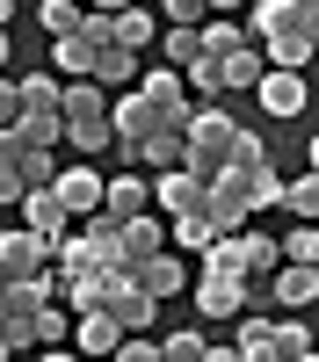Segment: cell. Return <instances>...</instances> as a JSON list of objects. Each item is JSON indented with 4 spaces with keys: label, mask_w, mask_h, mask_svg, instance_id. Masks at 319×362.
I'll return each instance as SVG.
<instances>
[{
    "label": "cell",
    "mask_w": 319,
    "mask_h": 362,
    "mask_svg": "<svg viewBox=\"0 0 319 362\" xmlns=\"http://www.w3.org/2000/svg\"><path fill=\"white\" fill-rule=\"evenodd\" d=\"M22 153H29V138H22L15 124H0V160H22Z\"/></svg>",
    "instance_id": "46"
},
{
    "label": "cell",
    "mask_w": 319,
    "mask_h": 362,
    "mask_svg": "<svg viewBox=\"0 0 319 362\" xmlns=\"http://www.w3.org/2000/svg\"><path fill=\"white\" fill-rule=\"evenodd\" d=\"M15 218H22L29 232H44V239H51V254H58V239H66V232L80 225V218H73V203L58 196V189H29V196H22V210H15Z\"/></svg>",
    "instance_id": "6"
},
{
    "label": "cell",
    "mask_w": 319,
    "mask_h": 362,
    "mask_svg": "<svg viewBox=\"0 0 319 362\" xmlns=\"http://www.w3.org/2000/svg\"><path fill=\"white\" fill-rule=\"evenodd\" d=\"M58 102H66L58 73H22V109H58Z\"/></svg>",
    "instance_id": "33"
},
{
    "label": "cell",
    "mask_w": 319,
    "mask_h": 362,
    "mask_svg": "<svg viewBox=\"0 0 319 362\" xmlns=\"http://www.w3.org/2000/svg\"><path fill=\"white\" fill-rule=\"evenodd\" d=\"M218 232H232V225L218 218L211 203H203V210H182V218H167V239H174V247H182V254H203V247H211Z\"/></svg>",
    "instance_id": "13"
},
{
    "label": "cell",
    "mask_w": 319,
    "mask_h": 362,
    "mask_svg": "<svg viewBox=\"0 0 319 362\" xmlns=\"http://www.w3.org/2000/svg\"><path fill=\"white\" fill-rule=\"evenodd\" d=\"M298 8H319V0H298Z\"/></svg>",
    "instance_id": "54"
},
{
    "label": "cell",
    "mask_w": 319,
    "mask_h": 362,
    "mask_svg": "<svg viewBox=\"0 0 319 362\" xmlns=\"http://www.w3.org/2000/svg\"><path fill=\"white\" fill-rule=\"evenodd\" d=\"M15 116H22V80L0 73V124H15Z\"/></svg>",
    "instance_id": "45"
},
{
    "label": "cell",
    "mask_w": 319,
    "mask_h": 362,
    "mask_svg": "<svg viewBox=\"0 0 319 362\" xmlns=\"http://www.w3.org/2000/svg\"><path fill=\"white\" fill-rule=\"evenodd\" d=\"M8 355H22V348H15V341H8V334H0V362H8Z\"/></svg>",
    "instance_id": "53"
},
{
    "label": "cell",
    "mask_w": 319,
    "mask_h": 362,
    "mask_svg": "<svg viewBox=\"0 0 319 362\" xmlns=\"http://www.w3.org/2000/svg\"><path fill=\"white\" fill-rule=\"evenodd\" d=\"M116 247H124V268L145 261V254H160V247H174V239H167V218H160V210H138V218H124Z\"/></svg>",
    "instance_id": "10"
},
{
    "label": "cell",
    "mask_w": 319,
    "mask_h": 362,
    "mask_svg": "<svg viewBox=\"0 0 319 362\" xmlns=\"http://www.w3.org/2000/svg\"><path fill=\"white\" fill-rule=\"evenodd\" d=\"M138 87H145L160 109H182V102H189V73H182V66H167V58H160V66H145Z\"/></svg>",
    "instance_id": "19"
},
{
    "label": "cell",
    "mask_w": 319,
    "mask_h": 362,
    "mask_svg": "<svg viewBox=\"0 0 319 362\" xmlns=\"http://www.w3.org/2000/svg\"><path fill=\"white\" fill-rule=\"evenodd\" d=\"M37 268H51V239H44V232H29L22 218H15V225H0V276L22 283V276H37Z\"/></svg>",
    "instance_id": "3"
},
{
    "label": "cell",
    "mask_w": 319,
    "mask_h": 362,
    "mask_svg": "<svg viewBox=\"0 0 319 362\" xmlns=\"http://www.w3.org/2000/svg\"><path fill=\"white\" fill-rule=\"evenodd\" d=\"M276 362H312V334H305V319H283V326H276Z\"/></svg>",
    "instance_id": "37"
},
{
    "label": "cell",
    "mask_w": 319,
    "mask_h": 362,
    "mask_svg": "<svg viewBox=\"0 0 319 362\" xmlns=\"http://www.w3.org/2000/svg\"><path fill=\"white\" fill-rule=\"evenodd\" d=\"M116 44H131V51H153V44H160V22H153V15H145L138 0H131V8L116 15Z\"/></svg>",
    "instance_id": "28"
},
{
    "label": "cell",
    "mask_w": 319,
    "mask_h": 362,
    "mask_svg": "<svg viewBox=\"0 0 319 362\" xmlns=\"http://www.w3.org/2000/svg\"><path fill=\"white\" fill-rule=\"evenodd\" d=\"M276 268H283V239L247 232V276H276Z\"/></svg>",
    "instance_id": "34"
},
{
    "label": "cell",
    "mask_w": 319,
    "mask_h": 362,
    "mask_svg": "<svg viewBox=\"0 0 319 362\" xmlns=\"http://www.w3.org/2000/svg\"><path fill=\"white\" fill-rule=\"evenodd\" d=\"M261 160H269V145H261V131H247V124H240V138H232V160H225V167H240V174H254Z\"/></svg>",
    "instance_id": "40"
},
{
    "label": "cell",
    "mask_w": 319,
    "mask_h": 362,
    "mask_svg": "<svg viewBox=\"0 0 319 362\" xmlns=\"http://www.w3.org/2000/svg\"><path fill=\"white\" fill-rule=\"evenodd\" d=\"M109 116H116V145H138V138H153L167 124V109L145 95V87H116L109 95Z\"/></svg>",
    "instance_id": "4"
},
{
    "label": "cell",
    "mask_w": 319,
    "mask_h": 362,
    "mask_svg": "<svg viewBox=\"0 0 319 362\" xmlns=\"http://www.w3.org/2000/svg\"><path fill=\"white\" fill-rule=\"evenodd\" d=\"M116 326H124V334H145V326H153V312H160V297L153 290H145L138 276H116L109 283V305H102Z\"/></svg>",
    "instance_id": "7"
},
{
    "label": "cell",
    "mask_w": 319,
    "mask_h": 362,
    "mask_svg": "<svg viewBox=\"0 0 319 362\" xmlns=\"http://www.w3.org/2000/svg\"><path fill=\"white\" fill-rule=\"evenodd\" d=\"M189 297H196L203 319H240L247 312V276H218V268H203V276L189 283Z\"/></svg>",
    "instance_id": "5"
},
{
    "label": "cell",
    "mask_w": 319,
    "mask_h": 362,
    "mask_svg": "<svg viewBox=\"0 0 319 362\" xmlns=\"http://www.w3.org/2000/svg\"><path fill=\"white\" fill-rule=\"evenodd\" d=\"M80 15H87V0H37V22L51 29V37H66V29H80Z\"/></svg>",
    "instance_id": "35"
},
{
    "label": "cell",
    "mask_w": 319,
    "mask_h": 362,
    "mask_svg": "<svg viewBox=\"0 0 319 362\" xmlns=\"http://www.w3.org/2000/svg\"><path fill=\"white\" fill-rule=\"evenodd\" d=\"M22 196H29V174H22V160H0V210H22Z\"/></svg>",
    "instance_id": "41"
},
{
    "label": "cell",
    "mask_w": 319,
    "mask_h": 362,
    "mask_svg": "<svg viewBox=\"0 0 319 362\" xmlns=\"http://www.w3.org/2000/svg\"><path fill=\"white\" fill-rule=\"evenodd\" d=\"M66 145H73V160H95L116 145V116H73L66 124Z\"/></svg>",
    "instance_id": "17"
},
{
    "label": "cell",
    "mask_w": 319,
    "mask_h": 362,
    "mask_svg": "<svg viewBox=\"0 0 319 362\" xmlns=\"http://www.w3.org/2000/svg\"><path fill=\"white\" fill-rule=\"evenodd\" d=\"M51 66H58V73H66V80H87V73H95V66H102V51H95V44H87V37H80V29H66V37H51Z\"/></svg>",
    "instance_id": "16"
},
{
    "label": "cell",
    "mask_w": 319,
    "mask_h": 362,
    "mask_svg": "<svg viewBox=\"0 0 319 362\" xmlns=\"http://www.w3.org/2000/svg\"><path fill=\"white\" fill-rule=\"evenodd\" d=\"M203 348H211V341H203L196 326H174V334H160V355H167V362H203Z\"/></svg>",
    "instance_id": "39"
},
{
    "label": "cell",
    "mask_w": 319,
    "mask_h": 362,
    "mask_svg": "<svg viewBox=\"0 0 319 362\" xmlns=\"http://www.w3.org/2000/svg\"><path fill=\"white\" fill-rule=\"evenodd\" d=\"M8 58H15V29H0V73H8Z\"/></svg>",
    "instance_id": "48"
},
{
    "label": "cell",
    "mask_w": 319,
    "mask_h": 362,
    "mask_svg": "<svg viewBox=\"0 0 319 362\" xmlns=\"http://www.w3.org/2000/svg\"><path fill=\"white\" fill-rule=\"evenodd\" d=\"M102 210H116V218H138V210H153V181H138V174H116Z\"/></svg>",
    "instance_id": "24"
},
{
    "label": "cell",
    "mask_w": 319,
    "mask_h": 362,
    "mask_svg": "<svg viewBox=\"0 0 319 362\" xmlns=\"http://www.w3.org/2000/svg\"><path fill=\"white\" fill-rule=\"evenodd\" d=\"M283 29H298V8H290V0H247V37L254 44L283 37Z\"/></svg>",
    "instance_id": "18"
},
{
    "label": "cell",
    "mask_w": 319,
    "mask_h": 362,
    "mask_svg": "<svg viewBox=\"0 0 319 362\" xmlns=\"http://www.w3.org/2000/svg\"><path fill=\"white\" fill-rule=\"evenodd\" d=\"M58 196L73 203V218H95V210L109 203V181L87 167V160H66V174H58Z\"/></svg>",
    "instance_id": "9"
},
{
    "label": "cell",
    "mask_w": 319,
    "mask_h": 362,
    "mask_svg": "<svg viewBox=\"0 0 319 362\" xmlns=\"http://www.w3.org/2000/svg\"><path fill=\"white\" fill-rule=\"evenodd\" d=\"M203 268H218V276H247V232H218L211 247H203Z\"/></svg>",
    "instance_id": "25"
},
{
    "label": "cell",
    "mask_w": 319,
    "mask_h": 362,
    "mask_svg": "<svg viewBox=\"0 0 319 362\" xmlns=\"http://www.w3.org/2000/svg\"><path fill=\"white\" fill-rule=\"evenodd\" d=\"M290 8H298V0H290ZM298 37L319 51V8H298Z\"/></svg>",
    "instance_id": "47"
},
{
    "label": "cell",
    "mask_w": 319,
    "mask_h": 362,
    "mask_svg": "<svg viewBox=\"0 0 319 362\" xmlns=\"http://www.w3.org/2000/svg\"><path fill=\"white\" fill-rule=\"evenodd\" d=\"M66 334H73V319L58 312V305H44V312H37V341H66Z\"/></svg>",
    "instance_id": "44"
},
{
    "label": "cell",
    "mask_w": 319,
    "mask_h": 362,
    "mask_svg": "<svg viewBox=\"0 0 319 362\" xmlns=\"http://www.w3.org/2000/svg\"><path fill=\"white\" fill-rule=\"evenodd\" d=\"M232 138H240L232 109L203 102V109H196V124H189V167H196V174H218V167L232 160Z\"/></svg>",
    "instance_id": "1"
},
{
    "label": "cell",
    "mask_w": 319,
    "mask_h": 362,
    "mask_svg": "<svg viewBox=\"0 0 319 362\" xmlns=\"http://www.w3.org/2000/svg\"><path fill=\"white\" fill-rule=\"evenodd\" d=\"M203 203H211V174H196L189 160L153 174V210L160 218H182V210H203Z\"/></svg>",
    "instance_id": "2"
},
{
    "label": "cell",
    "mask_w": 319,
    "mask_h": 362,
    "mask_svg": "<svg viewBox=\"0 0 319 362\" xmlns=\"http://www.w3.org/2000/svg\"><path fill=\"white\" fill-rule=\"evenodd\" d=\"M261 51H269V66H290V73H305V66H312V44L298 37V29H283V37H269Z\"/></svg>",
    "instance_id": "32"
},
{
    "label": "cell",
    "mask_w": 319,
    "mask_h": 362,
    "mask_svg": "<svg viewBox=\"0 0 319 362\" xmlns=\"http://www.w3.org/2000/svg\"><path fill=\"white\" fill-rule=\"evenodd\" d=\"M240 44H254V37H247V22H232V15H211V22H203V51H211V58L240 51Z\"/></svg>",
    "instance_id": "30"
},
{
    "label": "cell",
    "mask_w": 319,
    "mask_h": 362,
    "mask_svg": "<svg viewBox=\"0 0 319 362\" xmlns=\"http://www.w3.org/2000/svg\"><path fill=\"white\" fill-rule=\"evenodd\" d=\"M182 73H189V95H196V102H218V95H225V58L196 51V58H189Z\"/></svg>",
    "instance_id": "26"
},
{
    "label": "cell",
    "mask_w": 319,
    "mask_h": 362,
    "mask_svg": "<svg viewBox=\"0 0 319 362\" xmlns=\"http://www.w3.org/2000/svg\"><path fill=\"white\" fill-rule=\"evenodd\" d=\"M15 131H22L29 145H66V109H22Z\"/></svg>",
    "instance_id": "27"
},
{
    "label": "cell",
    "mask_w": 319,
    "mask_h": 362,
    "mask_svg": "<svg viewBox=\"0 0 319 362\" xmlns=\"http://www.w3.org/2000/svg\"><path fill=\"white\" fill-rule=\"evenodd\" d=\"M87 8H109V15H124V8H131V0H87Z\"/></svg>",
    "instance_id": "51"
},
{
    "label": "cell",
    "mask_w": 319,
    "mask_h": 362,
    "mask_svg": "<svg viewBox=\"0 0 319 362\" xmlns=\"http://www.w3.org/2000/svg\"><path fill=\"white\" fill-rule=\"evenodd\" d=\"M247 189H254V218H261V210H283V174H276L269 160L247 174Z\"/></svg>",
    "instance_id": "36"
},
{
    "label": "cell",
    "mask_w": 319,
    "mask_h": 362,
    "mask_svg": "<svg viewBox=\"0 0 319 362\" xmlns=\"http://www.w3.org/2000/svg\"><path fill=\"white\" fill-rule=\"evenodd\" d=\"M116 362H160V341H145V334H124V341H116Z\"/></svg>",
    "instance_id": "43"
},
{
    "label": "cell",
    "mask_w": 319,
    "mask_h": 362,
    "mask_svg": "<svg viewBox=\"0 0 319 362\" xmlns=\"http://www.w3.org/2000/svg\"><path fill=\"white\" fill-rule=\"evenodd\" d=\"M131 276L153 290V297H174V290H189V268H182V247H160V254H145V261H131Z\"/></svg>",
    "instance_id": "14"
},
{
    "label": "cell",
    "mask_w": 319,
    "mask_h": 362,
    "mask_svg": "<svg viewBox=\"0 0 319 362\" xmlns=\"http://www.w3.org/2000/svg\"><path fill=\"white\" fill-rule=\"evenodd\" d=\"M240 362H276V326L269 319H254V312H240Z\"/></svg>",
    "instance_id": "22"
},
{
    "label": "cell",
    "mask_w": 319,
    "mask_h": 362,
    "mask_svg": "<svg viewBox=\"0 0 319 362\" xmlns=\"http://www.w3.org/2000/svg\"><path fill=\"white\" fill-rule=\"evenodd\" d=\"M254 102L261 116H276V124H290V116H305V73H290V66H269L254 87Z\"/></svg>",
    "instance_id": "8"
},
{
    "label": "cell",
    "mask_w": 319,
    "mask_h": 362,
    "mask_svg": "<svg viewBox=\"0 0 319 362\" xmlns=\"http://www.w3.org/2000/svg\"><path fill=\"white\" fill-rule=\"evenodd\" d=\"M211 210H218L225 225H247V218H254V189H247L240 167H218V174H211Z\"/></svg>",
    "instance_id": "12"
},
{
    "label": "cell",
    "mask_w": 319,
    "mask_h": 362,
    "mask_svg": "<svg viewBox=\"0 0 319 362\" xmlns=\"http://www.w3.org/2000/svg\"><path fill=\"white\" fill-rule=\"evenodd\" d=\"M116 341H124V326H116L109 312H80V326H73L80 355H116Z\"/></svg>",
    "instance_id": "20"
},
{
    "label": "cell",
    "mask_w": 319,
    "mask_h": 362,
    "mask_svg": "<svg viewBox=\"0 0 319 362\" xmlns=\"http://www.w3.org/2000/svg\"><path fill=\"white\" fill-rule=\"evenodd\" d=\"M261 73H269V51L261 44H240V51H225V95H254Z\"/></svg>",
    "instance_id": "15"
},
{
    "label": "cell",
    "mask_w": 319,
    "mask_h": 362,
    "mask_svg": "<svg viewBox=\"0 0 319 362\" xmlns=\"http://www.w3.org/2000/svg\"><path fill=\"white\" fill-rule=\"evenodd\" d=\"M160 58H167V66H189V58L203 51V29H189V22H167L160 29V44H153Z\"/></svg>",
    "instance_id": "29"
},
{
    "label": "cell",
    "mask_w": 319,
    "mask_h": 362,
    "mask_svg": "<svg viewBox=\"0 0 319 362\" xmlns=\"http://www.w3.org/2000/svg\"><path fill=\"white\" fill-rule=\"evenodd\" d=\"M283 261H319V218H298L283 232Z\"/></svg>",
    "instance_id": "38"
},
{
    "label": "cell",
    "mask_w": 319,
    "mask_h": 362,
    "mask_svg": "<svg viewBox=\"0 0 319 362\" xmlns=\"http://www.w3.org/2000/svg\"><path fill=\"white\" fill-rule=\"evenodd\" d=\"M138 58H145V51H131V44H109V51H102V66H95V80H102V87H138V73H145Z\"/></svg>",
    "instance_id": "23"
},
{
    "label": "cell",
    "mask_w": 319,
    "mask_h": 362,
    "mask_svg": "<svg viewBox=\"0 0 319 362\" xmlns=\"http://www.w3.org/2000/svg\"><path fill=\"white\" fill-rule=\"evenodd\" d=\"M269 290H276V305H290V312L319 305V261H283L269 276Z\"/></svg>",
    "instance_id": "11"
},
{
    "label": "cell",
    "mask_w": 319,
    "mask_h": 362,
    "mask_svg": "<svg viewBox=\"0 0 319 362\" xmlns=\"http://www.w3.org/2000/svg\"><path fill=\"white\" fill-rule=\"evenodd\" d=\"M283 210L290 218H319V167H305L298 181H283Z\"/></svg>",
    "instance_id": "31"
},
{
    "label": "cell",
    "mask_w": 319,
    "mask_h": 362,
    "mask_svg": "<svg viewBox=\"0 0 319 362\" xmlns=\"http://www.w3.org/2000/svg\"><path fill=\"white\" fill-rule=\"evenodd\" d=\"M58 109H66V124H73V116H109V87H102L95 73H87V80H66V102H58Z\"/></svg>",
    "instance_id": "21"
},
{
    "label": "cell",
    "mask_w": 319,
    "mask_h": 362,
    "mask_svg": "<svg viewBox=\"0 0 319 362\" xmlns=\"http://www.w3.org/2000/svg\"><path fill=\"white\" fill-rule=\"evenodd\" d=\"M305 167H319V131H312V138H305Z\"/></svg>",
    "instance_id": "50"
},
{
    "label": "cell",
    "mask_w": 319,
    "mask_h": 362,
    "mask_svg": "<svg viewBox=\"0 0 319 362\" xmlns=\"http://www.w3.org/2000/svg\"><path fill=\"white\" fill-rule=\"evenodd\" d=\"M160 15H167V22H189V29H203V22H211V0H160Z\"/></svg>",
    "instance_id": "42"
},
{
    "label": "cell",
    "mask_w": 319,
    "mask_h": 362,
    "mask_svg": "<svg viewBox=\"0 0 319 362\" xmlns=\"http://www.w3.org/2000/svg\"><path fill=\"white\" fill-rule=\"evenodd\" d=\"M211 15H247V0H211Z\"/></svg>",
    "instance_id": "49"
},
{
    "label": "cell",
    "mask_w": 319,
    "mask_h": 362,
    "mask_svg": "<svg viewBox=\"0 0 319 362\" xmlns=\"http://www.w3.org/2000/svg\"><path fill=\"white\" fill-rule=\"evenodd\" d=\"M0 29H15V0H0Z\"/></svg>",
    "instance_id": "52"
}]
</instances>
